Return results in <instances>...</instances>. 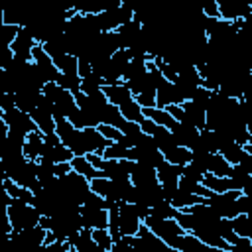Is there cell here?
Segmentation results:
<instances>
[{"mask_svg": "<svg viewBox=\"0 0 252 252\" xmlns=\"http://www.w3.org/2000/svg\"><path fill=\"white\" fill-rule=\"evenodd\" d=\"M154 234H158L171 250H177L179 248V242H181V236L187 232L179 226V222L175 219H158V217H152L148 215L144 220H142Z\"/></svg>", "mask_w": 252, "mask_h": 252, "instance_id": "6da1fadb", "label": "cell"}, {"mask_svg": "<svg viewBox=\"0 0 252 252\" xmlns=\"http://www.w3.org/2000/svg\"><path fill=\"white\" fill-rule=\"evenodd\" d=\"M39 217L41 215H39V211L33 205L24 203L20 199H12L10 205H8V220H10L14 230L35 226L39 222Z\"/></svg>", "mask_w": 252, "mask_h": 252, "instance_id": "7a4b0ae2", "label": "cell"}, {"mask_svg": "<svg viewBox=\"0 0 252 252\" xmlns=\"http://www.w3.org/2000/svg\"><path fill=\"white\" fill-rule=\"evenodd\" d=\"M2 118L8 126V132H14V134H20V136H28L32 130H37L35 128V122L32 120L30 112H24L20 108H10V110H4L2 112Z\"/></svg>", "mask_w": 252, "mask_h": 252, "instance_id": "3957f363", "label": "cell"}, {"mask_svg": "<svg viewBox=\"0 0 252 252\" xmlns=\"http://www.w3.org/2000/svg\"><path fill=\"white\" fill-rule=\"evenodd\" d=\"M45 228H41L39 224L30 226V228H22V230H10V240L8 244H16V246H32V248H39L45 242Z\"/></svg>", "mask_w": 252, "mask_h": 252, "instance_id": "277c9868", "label": "cell"}, {"mask_svg": "<svg viewBox=\"0 0 252 252\" xmlns=\"http://www.w3.org/2000/svg\"><path fill=\"white\" fill-rule=\"evenodd\" d=\"M132 167H134V161L132 159H108V158H102L96 165V169H100L104 173V177L112 179V181H118V179H128L130 173H132Z\"/></svg>", "mask_w": 252, "mask_h": 252, "instance_id": "5b68a950", "label": "cell"}, {"mask_svg": "<svg viewBox=\"0 0 252 252\" xmlns=\"http://www.w3.org/2000/svg\"><path fill=\"white\" fill-rule=\"evenodd\" d=\"M219 18L232 22L238 18H248L252 14V4L248 0H217Z\"/></svg>", "mask_w": 252, "mask_h": 252, "instance_id": "8992f818", "label": "cell"}, {"mask_svg": "<svg viewBox=\"0 0 252 252\" xmlns=\"http://www.w3.org/2000/svg\"><path fill=\"white\" fill-rule=\"evenodd\" d=\"M32 61L35 63V67H37V71L41 73V77H43L45 83H47V81H57L59 69L55 67L53 59L45 53V49H43L41 43H35V45H33V49H32Z\"/></svg>", "mask_w": 252, "mask_h": 252, "instance_id": "52a82bcc", "label": "cell"}, {"mask_svg": "<svg viewBox=\"0 0 252 252\" xmlns=\"http://www.w3.org/2000/svg\"><path fill=\"white\" fill-rule=\"evenodd\" d=\"M118 222H120V232L122 234H128V236H134L136 234V230L140 228L142 220L136 215L134 203H130V201H118Z\"/></svg>", "mask_w": 252, "mask_h": 252, "instance_id": "ba28073f", "label": "cell"}, {"mask_svg": "<svg viewBox=\"0 0 252 252\" xmlns=\"http://www.w3.org/2000/svg\"><path fill=\"white\" fill-rule=\"evenodd\" d=\"M35 43H37V41H35V37L30 33V30L22 26L20 32H18V35H16L14 41L10 43V49H12L14 57H18V59H22V61H32V49H33Z\"/></svg>", "mask_w": 252, "mask_h": 252, "instance_id": "9c48e42d", "label": "cell"}, {"mask_svg": "<svg viewBox=\"0 0 252 252\" xmlns=\"http://www.w3.org/2000/svg\"><path fill=\"white\" fill-rule=\"evenodd\" d=\"M130 181H132V185L142 187V189H154V187L159 185L156 169L150 167V165H144L140 161H134V167H132V173H130Z\"/></svg>", "mask_w": 252, "mask_h": 252, "instance_id": "30bf717a", "label": "cell"}, {"mask_svg": "<svg viewBox=\"0 0 252 252\" xmlns=\"http://www.w3.org/2000/svg\"><path fill=\"white\" fill-rule=\"evenodd\" d=\"M79 215H81V224L87 228H104L108 224V211L106 209L81 205Z\"/></svg>", "mask_w": 252, "mask_h": 252, "instance_id": "8fae6325", "label": "cell"}, {"mask_svg": "<svg viewBox=\"0 0 252 252\" xmlns=\"http://www.w3.org/2000/svg\"><path fill=\"white\" fill-rule=\"evenodd\" d=\"M169 132L173 136V142L177 146H185V148H193V144L197 142L199 138V128L191 126V124H185V122H173V126H169Z\"/></svg>", "mask_w": 252, "mask_h": 252, "instance_id": "7c38bea8", "label": "cell"}, {"mask_svg": "<svg viewBox=\"0 0 252 252\" xmlns=\"http://www.w3.org/2000/svg\"><path fill=\"white\" fill-rule=\"evenodd\" d=\"M67 242L71 244L73 252H98V246L93 240V228H87V226H81L79 230H75L67 238Z\"/></svg>", "mask_w": 252, "mask_h": 252, "instance_id": "4fadbf2b", "label": "cell"}, {"mask_svg": "<svg viewBox=\"0 0 252 252\" xmlns=\"http://www.w3.org/2000/svg\"><path fill=\"white\" fill-rule=\"evenodd\" d=\"M181 102H183V96L179 94L175 83L163 81V83L156 89V106L165 108L167 104H181Z\"/></svg>", "mask_w": 252, "mask_h": 252, "instance_id": "5bb4252c", "label": "cell"}, {"mask_svg": "<svg viewBox=\"0 0 252 252\" xmlns=\"http://www.w3.org/2000/svg\"><path fill=\"white\" fill-rule=\"evenodd\" d=\"M181 108H183V122L185 124H191L199 130L205 128L207 124V110L199 104H195L193 100H183L181 102Z\"/></svg>", "mask_w": 252, "mask_h": 252, "instance_id": "9a60e30c", "label": "cell"}, {"mask_svg": "<svg viewBox=\"0 0 252 252\" xmlns=\"http://www.w3.org/2000/svg\"><path fill=\"white\" fill-rule=\"evenodd\" d=\"M116 35H118V41H120V47H130L134 45L138 39H140V32H142V24L136 22V20H130L122 26H118L116 30Z\"/></svg>", "mask_w": 252, "mask_h": 252, "instance_id": "2e32d148", "label": "cell"}, {"mask_svg": "<svg viewBox=\"0 0 252 252\" xmlns=\"http://www.w3.org/2000/svg\"><path fill=\"white\" fill-rule=\"evenodd\" d=\"M14 94V102H16V108L24 110V112H32L37 104V98L41 94V91H35V89H30V87H20Z\"/></svg>", "mask_w": 252, "mask_h": 252, "instance_id": "e0dca14e", "label": "cell"}, {"mask_svg": "<svg viewBox=\"0 0 252 252\" xmlns=\"http://www.w3.org/2000/svg\"><path fill=\"white\" fill-rule=\"evenodd\" d=\"M102 93H104L106 100H108L110 104H116V106H120L122 102L134 98V94L130 93V89H128L126 83H122V81L116 83V85H102Z\"/></svg>", "mask_w": 252, "mask_h": 252, "instance_id": "ac0fdd59", "label": "cell"}, {"mask_svg": "<svg viewBox=\"0 0 252 252\" xmlns=\"http://www.w3.org/2000/svg\"><path fill=\"white\" fill-rule=\"evenodd\" d=\"M201 183H203L207 189H211L213 193H222V191H228V189H238V185L234 183V179L228 177V175H213V173H205Z\"/></svg>", "mask_w": 252, "mask_h": 252, "instance_id": "d6986e66", "label": "cell"}, {"mask_svg": "<svg viewBox=\"0 0 252 252\" xmlns=\"http://www.w3.org/2000/svg\"><path fill=\"white\" fill-rule=\"evenodd\" d=\"M165 201H169L173 209L183 211V209H187V207H191V205H195V203L205 201V197H199V195H193V193H189V191H183V189L175 187V189L169 193V197H167Z\"/></svg>", "mask_w": 252, "mask_h": 252, "instance_id": "ffe728a7", "label": "cell"}, {"mask_svg": "<svg viewBox=\"0 0 252 252\" xmlns=\"http://www.w3.org/2000/svg\"><path fill=\"white\" fill-rule=\"evenodd\" d=\"M41 146H43V134L39 130H32L26 140H24V146H22V154L26 159H37L39 158V152H41Z\"/></svg>", "mask_w": 252, "mask_h": 252, "instance_id": "44dd1931", "label": "cell"}, {"mask_svg": "<svg viewBox=\"0 0 252 252\" xmlns=\"http://www.w3.org/2000/svg\"><path fill=\"white\" fill-rule=\"evenodd\" d=\"M71 169L77 171V173H81V175H85L89 181L94 179V177H104V173H102L100 169H96V167L87 159V156H73V158H71Z\"/></svg>", "mask_w": 252, "mask_h": 252, "instance_id": "7402d4cb", "label": "cell"}, {"mask_svg": "<svg viewBox=\"0 0 252 252\" xmlns=\"http://www.w3.org/2000/svg\"><path fill=\"white\" fill-rule=\"evenodd\" d=\"M161 154H163V159H167L175 165H185L191 159V150L185 148V146H177V144H171V146L163 148Z\"/></svg>", "mask_w": 252, "mask_h": 252, "instance_id": "603a6c76", "label": "cell"}, {"mask_svg": "<svg viewBox=\"0 0 252 252\" xmlns=\"http://www.w3.org/2000/svg\"><path fill=\"white\" fill-rule=\"evenodd\" d=\"M181 167L183 165H175L167 159H163L158 167H156V175H158V181L163 185V183H177L179 175H181Z\"/></svg>", "mask_w": 252, "mask_h": 252, "instance_id": "cb8c5ba5", "label": "cell"}, {"mask_svg": "<svg viewBox=\"0 0 252 252\" xmlns=\"http://www.w3.org/2000/svg\"><path fill=\"white\" fill-rule=\"evenodd\" d=\"M124 116L120 114V110H118V106L116 104H110V102H106L102 108H100V114H98V124L102 122V124H110V126H116L118 130H120V126L124 124Z\"/></svg>", "mask_w": 252, "mask_h": 252, "instance_id": "d4e9b609", "label": "cell"}, {"mask_svg": "<svg viewBox=\"0 0 252 252\" xmlns=\"http://www.w3.org/2000/svg\"><path fill=\"white\" fill-rule=\"evenodd\" d=\"M32 120L35 122V128L41 132V134H47V132H53L55 130V118L51 112H45L41 108H33L30 112Z\"/></svg>", "mask_w": 252, "mask_h": 252, "instance_id": "484cf974", "label": "cell"}, {"mask_svg": "<svg viewBox=\"0 0 252 252\" xmlns=\"http://www.w3.org/2000/svg\"><path fill=\"white\" fill-rule=\"evenodd\" d=\"M67 120H69L75 128H81V130H83V128L96 126V124H98V118H96V116H93L89 110H83V108H79V106H77V108L67 116Z\"/></svg>", "mask_w": 252, "mask_h": 252, "instance_id": "4316f807", "label": "cell"}, {"mask_svg": "<svg viewBox=\"0 0 252 252\" xmlns=\"http://www.w3.org/2000/svg\"><path fill=\"white\" fill-rule=\"evenodd\" d=\"M2 187L8 191V195H10L12 199H20V201L32 205V201H33V191H32V189H28V187H24V185H18V183L12 181L10 177L4 179V185H2Z\"/></svg>", "mask_w": 252, "mask_h": 252, "instance_id": "83f0119b", "label": "cell"}, {"mask_svg": "<svg viewBox=\"0 0 252 252\" xmlns=\"http://www.w3.org/2000/svg\"><path fill=\"white\" fill-rule=\"evenodd\" d=\"M142 114L146 116V118H150V120H154L156 124H159V126H165V128H169V126H173V122H175V118L165 110V108H159V106H150V108H142Z\"/></svg>", "mask_w": 252, "mask_h": 252, "instance_id": "f1b7e54d", "label": "cell"}, {"mask_svg": "<svg viewBox=\"0 0 252 252\" xmlns=\"http://www.w3.org/2000/svg\"><path fill=\"white\" fill-rule=\"evenodd\" d=\"M219 154H220V156H222L230 165H234V163H238V161H240L246 154H250V152H246L240 144H236L234 140H230V142H226V144L219 150Z\"/></svg>", "mask_w": 252, "mask_h": 252, "instance_id": "f546056e", "label": "cell"}, {"mask_svg": "<svg viewBox=\"0 0 252 252\" xmlns=\"http://www.w3.org/2000/svg\"><path fill=\"white\" fill-rule=\"evenodd\" d=\"M230 163L219 154V152H213L207 159V173H213V175H228L230 173Z\"/></svg>", "mask_w": 252, "mask_h": 252, "instance_id": "4dcf8cb0", "label": "cell"}, {"mask_svg": "<svg viewBox=\"0 0 252 252\" xmlns=\"http://www.w3.org/2000/svg\"><path fill=\"white\" fill-rule=\"evenodd\" d=\"M146 73H148L146 59H130L128 65H126L124 71H122V81H132V79L144 77Z\"/></svg>", "mask_w": 252, "mask_h": 252, "instance_id": "1f68e13d", "label": "cell"}, {"mask_svg": "<svg viewBox=\"0 0 252 252\" xmlns=\"http://www.w3.org/2000/svg\"><path fill=\"white\" fill-rule=\"evenodd\" d=\"M91 189H93L96 195H100V197H104V199H108V201H114L112 179H108V177H94V179H91Z\"/></svg>", "mask_w": 252, "mask_h": 252, "instance_id": "d6a6232c", "label": "cell"}, {"mask_svg": "<svg viewBox=\"0 0 252 252\" xmlns=\"http://www.w3.org/2000/svg\"><path fill=\"white\" fill-rule=\"evenodd\" d=\"M118 110H120V114H122L126 120H132V122H140V120L144 118V114H142V106H140L134 98L122 102V104L118 106Z\"/></svg>", "mask_w": 252, "mask_h": 252, "instance_id": "836d02e7", "label": "cell"}, {"mask_svg": "<svg viewBox=\"0 0 252 252\" xmlns=\"http://www.w3.org/2000/svg\"><path fill=\"white\" fill-rule=\"evenodd\" d=\"M230 226L232 230L238 234V236H246V238H252L250 236V215L248 213H238L230 219Z\"/></svg>", "mask_w": 252, "mask_h": 252, "instance_id": "e575fe53", "label": "cell"}, {"mask_svg": "<svg viewBox=\"0 0 252 252\" xmlns=\"http://www.w3.org/2000/svg\"><path fill=\"white\" fill-rule=\"evenodd\" d=\"M93 240L96 242L100 252H112V236L108 232V228H93Z\"/></svg>", "mask_w": 252, "mask_h": 252, "instance_id": "d590c367", "label": "cell"}, {"mask_svg": "<svg viewBox=\"0 0 252 252\" xmlns=\"http://www.w3.org/2000/svg\"><path fill=\"white\" fill-rule=\"evenodd\" d=\"M175 211H177V209H173L171 203L165 201V199H159V201H156V203L150 207V215H152V217H158V219H173Z\"/></svg>", "mask_w": 252, "mask_h": 252, "instance_id": "8d00e7d4", "label": "cell"}, {"mask_svg": "<svg viewBox=\"0 0 252 252\" xmlns=\"http://www.w3.org/2000/svg\"><path fill=\"white\" fill-rule=\"evenodd\" d=\"M102 85H104V81H102V77H98L96 73H89V75L81 77V91H83L85 94L102 89Z\"/></svg>", "mask_w": 252, "mask_h": 252, "instance_id": "74e56055", "label": "cell"}, {"mask_svg": "<svg viewBox=\"0 0 252 252\" xmlns=\"http://www.w3.org/2000/svg\"><path fill=\"white\" fill-rule=\"evenodd\" d=\"M55 83H57V85H61L63 89H67V91H71L73 94L81 91V77H79V75H69V73H59V77H57V81H55Z\"/></svg>", "mask_w": 252, "mask_h": 252, "instance_id": "f35d334b", "label": "cell"}, {"mask_svg": "<svg viewBox=\"0 0 252 252\" xmlns=\"http://www.w3.org/2000/svg\"><path fill=\"white\" fill-rule=\"evenodd\" d=\"M128 150L130 148H124L122 144L118 142H110L104 150H102V158H108V159H128Z\"/></svg>", "mask_w": 252, "mask_h": 252, "instance_id": "ab89813d", "label": "cell"}, {"mask_svg": "<svg viewBox=\"0 0 252 252\" xmlns=\"http://www.w3.org/2000/svg\"><path fill=\"white\" fill-rule=\"evenodd\" d=\"M75 12L79 14H98L100 0H75Z\"/></svg>", "mask_w": 252, "mask_h": 252, "instance_id": "60d3db41", "label": "cell"}, {"mask_svg": "<svg viewBox=\"0 0 252 252\" xmlns=\"http://www.w3.org/2000/svg\"><path fill=\"white\" fill-rule=\"evenodd\" d=\"M22 26H14V24H2L0 28V45H10L14 41V37L18 35Z\"/></svg>", "mask_w": 252, "mask_h": 252, "instance_id": "b9f144b4", "label": "cell"}, {"mask_svg": "<svg viewBox=\"0 0 252 252\" xmlns=\"http://www.w3.org/2000/svg\"><path fill=\"white\" fill-rule=\"evenodd\" d=\"M209 98H211V91H209V89H205L203 85H199V87L193 91V94H191V98H189V100H193L195 104H199V106H203V108L207 110Z\"/></svg>", "mask_w": 252, "mask_h": 252, "instance_id": "7bdbcfd3", "label": "cell"}, {"mask_svg": "<svg viewBox=\"0 0 252 252\" xmlns=\"http://www.w3.org/2000/svg\"><path fill=\"white\" fill-rule=\"evenodd\" d=\"M96 130L106 138V140H110V142H118L120 138H122V132L116 128V126H110V124H96Z\"/></svg>", "mask_w": 252, "mask_h": 252, "instance_id": "ee69618b", "label": "cell"}, {"mask_svg": "<svg viewBox=\"0 0 252 252\" xmlns=\"http://www.w3.org/2000/svg\"><path fill=\"white\" fill-rule=\"evenodd\" d=\"M75 154L63 144V142H59L57 146H53V161L57 163V161H71V158H73Z\"/></svg>", "mask_w": 252, "mask_h": 252, "instance_id": "f6af8a7d", "label": "cell"}, {"mask_svg": "<svg viewBox=\"0 0 252 252\" xmlns=\"http://www.w3.org/2000/svg\"><path fill=\"white\" fill-rule=\"evenodd\" d=\"M134 100L142 106V108H150V106H156V93L152 91H144V93H138L134 94Z\"/></svg>", "mask_w": 252, "mask_h": 252, "instance_id": "bcb514c9", "label": "cell"}, {"mask_svg": "<svg viewBox=\"0 0 252 252\" xmlns=\"http://www.w3.org/2000/svg\"><path fill=\"white\" fill-rule=\"evenodd\" d=\"M14 61V53L10 49V45H0V67L2 69H8Z\"/></svg>", "mask_w": 252, "mask_h": 252, "instance_id": "7dc6e473", "label": "cell"}, {"mask_svg": "<svg viewBox=\"0 0 252 252\" xmlns=\"http://www.w3.org/2000/svg\"><path fill=\"white\" fill-rule=\"evenodd\" d=\"M236 209H238V213H248V215H250V209H252V199H250V195L240 193V195L236 197Z\"/></svg>", "mask_w": 252, "mask_h": 252, "instance_id": "c3c4849f", "label": "cell"}, {"mask_svg": "<svg viewBox=\"0 0 252 252\" xmlns=\"http://www.w3.org/2000/svg\"><path fill=\"white\" fill-rule=\"evenodd\" d=\"M14 106H16L14 94H12V93H2V94H0V110L4 112V110H10V108H14Z\"/></svg>", "mask_w": 252, "mask_h": 252, "instance_id": "681fc988", "label": "cell"}, {"mask_svg": "<svg viewBox=\"0 0 252 252\" xmlns=\"http://www.w3.org/2000/svg\"><path fill=\"white\" fill-rule=\"evenodd\" d=\"M69 171H71V161H57V163H53V175L55 177H63Z\"/></svg>", "mask_w": 252, "mask_h": 252, "instance_id": "f907efd6", "label": "cell"}, {"mask_svg": "<svg viewBox=\"0 0 252 252\" xmlns=\"http://www.w3.org/2000/svg\"><path fill=\"white\" fill-rule=\"evenodd\" d=\"M134 209H136V215L140 217V220H144L150 215V207L144 205V203H134Z\"/></svg>", "mask_w": 252, "mask_h": 252, "instance_id": "816d5d0a", "label": "cell"}, {"mask_svg": "<svg viewBox=\"0 0 252 252\" xmlns=\"http://www.w3.org/2000/svg\"><path fill=\"white\" fill-rule=\"evenodd\" d=\"M118 6H122L120 0H100V12H108V10H114Z\"/></svg>", "mask_w": 252, "mask_h": 252, "instance_id": "f5cc1de1", "label": "cell"}, {"mask_svg": "<svg viewBox=\"0 0 252 252\" xmlns=\"http://www.w3.org/2000/svg\"><path fill=\"white\" fill-rule=\"evenodd\" d=\"M43 142H45V144H49V146H57L61 140H59L57 132L53 130V132H47V134H43Z\"/></svg>", "mask_w": 252, "mask_h": 252, "instance_id": "db71d44e", "label": "cell"}, {"mask_svg": "<svg viewBox=\"0 0 252 252\" xmlns=\"http://www.w3.org/2000/svg\"><path fill=\"white\" fill-rule=\"evenodd\" d=\"M2 93H8V73L6 69L0 67V94Z\"/></svg>", "mask_w": 252, "mask_h": 252, "instance_id": "11a10c76", "label": "cell"}, {"mask_svg": "<svg viewBox=\"0 0 252 252\" xmlns=\"http://www.w3.org/2000/svg\"><path fill=\"white\" fill-rule=\"evenodd\" d=\"M120 4L122 6H126V8H130L132 12L138 8V4H140V0H120Z\"/></svg>", "mask_w": 252, "mask_h": 252, "instance_id": "9f6ffc18", "label": "cell"}, {"mask_svg": "<svg viewBox=\"0 0 252 252\" xmlns=\"http://www.w3.org/2000/svg\"><path fill=\"white\" fill-rule=\"evenodd\" d=\"M8 240H10V232H2V230H0V246L8 244Z\"/></svg>", "mask_w": 252, "mask_h": 252, "instance_id": "6f0895ef", "label": "cell"}, {"mask_svg": "<svg viewBox=\"0 0 252 252\" xmlns=\"http://www.w3.org/2000/svg\"><path fill=\"white\" fill-rule=\"evenodd\" d=\"M2 24H4V16H2V12H0V28H2Z\"/></svg>", "mask_w": 252, "mask_h": 252, "instance_id": "680465c9", "label": "cell"}, {"mask_svg": "<svg viewBox=\"0 0 252 252\" xmlns=\"http://www.w3.org/2000/svg\"><path fill=\"white\" fill-rule=\"evenodd\" d=\"M2 185H4V177L0 175V187H2Z\"/></svg>", "mask_w": 252, "mask_h": 252, "instance_id": "91938a15", "label": "cell"}]
</instances>
